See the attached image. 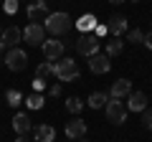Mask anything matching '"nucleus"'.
I'll return each instance as SVG.
<instances>
[{"label": "nucleus", "instance_id": "7", "mask_svg": "<svg viewBox=\"0 0 152 142\" xmlns=\"http://www.w3.org/2000/svg\"><path fill=\"white\" fill-rule=\"evenodd\" d=\"M51 15L48 5H46V0H31V5H28V20L31 23H38V20H46Z\"/></svg>", "mask_w": 152, "mask_h": 142}, {"label": "nucleus", "instance_id": "19", "mask_svg": "<svg viewBox=\"0 0 152 142\" xmlns=\"http://www.w3.org/2000/svg\"><path fill=\"white\" fill-rule=\"evenodd\" d=\"M122 48H124V41L117 38V36H112V38H109V43H107V56H119Z\"/></svg>", "mask_w": 152, "mask_h": 142}, {"label": "nucleus", "instance_id": "15", "mask_svg": "<svg viewBox=\"0 0 152 142\" xmlns=\"http://www.w3.org/2000/svg\"><path fill=\"white\" fill-rule=\"evenodd\" d=\"M13 130H15V135H28V132L33 130L31 117H28L26 112H18V114L13 117Z\"/></svg>", "mask_w": 152, "mask_h": 142}, {"label": "nucleus", "instance_id": "16", "mask_svg": "<svg viewBox=\"0 0 152 142\" xmlns=\"http://www.w3.org/2000/svg\"><path fill=\"white\" fill-rule=\"evenodd\" d=\"M56 140V130L51 124H38L36 127V142H53Z\"/></svg>", "mask_w": 152, "mask_h": 142}, {"label": "nucleus", "instance_id": "21", "mask_svg": "<svg viewBox=\"0 0 152 142\" xmlns=\"http://www.w3.org/2000/svg\"><path fill=\"white\" fill-rule=\"evenodd\" d=\"M23 102L28 104V109H41V107L46 104V99L41 97V94H31V97H28V99H23Z\"/></svg>", "mask_w": 152, "mask_h": 142}, {"label": "nucleus", "instance_id": "30", "mask_svg": "<svg viewBox=\"0 0 152 142\" xmlns=\"http://www.w3.org/2000/svg\"><path fill=\"white\" fill-rule=\"evenodd\" d=\"M94 33H96V36H104V33H107V26H96V28H94Z\"/></svg>", "mask_w": 152, "mask_h": 142}, {"label": "nucleus", "instance_id": "29", "mask_svg": "<svg viewBox=\"0 0 152 142\" xmlns=\"http://www.w3.org/2000/svg\"><path fill=\"white\" fill-rule=\"evenodd\" d=\"M142 43H145L147 48L152 51V31H150V33H145V41H142Z\"/></svg>", "mask_w": 152, "mask_h": 142}, {"label": "nucleus", "instance_id": "17", "mask_svg": "<svg viewBox=\"0 0 152 142\" xmlns=\"http://www.w3.org/2000/svg\"><path fill=\"white\" fill-rule=\"evenodd\" d=\"M76 28H79L81 33L94 31V28H96V15H91V13H84V15L76 20Z\"/></svg>", "mask_w": 152, "mask_h": 142}, {"label": "nucleus", "instance_id": "22", "mask_svg": "<svg viewBox=\"0 0 152 142\" xmlns=\"http://www.w3.org/2000/svg\"><path fill=\"white\" fill-rule=\"evenodd\" d=\"M5 99H8V104H10V107L23 104V94L18 91V89H8V91H5Z\"/></svg>", "mask_w": 152, "mask_h": 142}, {"label": "nucleus", "instance_id": "5", "mask_svg": "<svg viewBox=\"0 0 152 142\" xmlns=\"http://www.w3.org/2000/svg\"><path fill=\"white\" fill-rule=\"evenodd\" d=\"M5 66L10 71H23L28 66V53L23 48H18V46L15 48H8L5 51Z\"/></svg>", "mask_w": 152, "mask_h": 142}, {"label": "nucleus", "instance_id": "20", "mask_svg": "<svg viewBox=\"0 0 152 142\" xmlns=\"http://www.w3.org/2000/svg\"><path fill=\"white\" fill-rule=\"evenodd\" d=\"M51 74H53V61H43V64H38V66H36V76L48 79Z\"/></svg>", "mask_w": 152, "mask_h": 142}, {"label": "nucleus", "instance_id": "1", "mask_svg": "<svg viewBox=\"0 0 152 142\" xmlns=\"http://www.w3.org/2000/svg\"><path fill=\"white\" fill-rule=\"evenodd\" d=\"M71 26H74V20H71V15H69V13H64V10L51 13V15L43 20L46 33H51L53 38H56V36H66V33L71 31Z\"/></svg>", "mask_w": 152, "mask_h": 142}, {"label": "nucleus", "instance_id": "18", "mask_svg": "<svg viewBox=\"0 0 152 142\" xmlns=\"http://www.w3.org/2000/svg\"><path fill=\"white\" fill-rule=\"evenodd\" d=\"M107 102H109V94H104V91H94L91 97L86 99V104L91 109H102V107H107Z\"/></svg>", "mask_w": 152, "mask_h": 142}, {"label": "nucleus", "instance_id": "8", "mask_svg": "<svg viewBox=\"0 0 152 142\" xmlns=\"http://www.w3.org/2000/svg\"><path fill=\"white\" fill-rule=\"evenodd\" d=\"M43 56H46V61H58L61 56H64V51H66V43L64 41H56V38H51V41H43Z\"/></svg>", "mask_w": 152, "mask_h": 142}, {"label": "nucleus", "instance_id": "11", "mask_svg": "<svg viewBox=\"0 0 152 142\" xmlns=\"http://www.w3.org/2000/svg\"><path fill=\"white\" fill-rule=\"evenodd\" d=\"M86 135V122L84 119H71V122H66V137L69 140H81V137Z\"/></svg>", "mask_w": 152, "mask_h": 142}, {"label": "nucleus", "instance_id": "24", "mask_svg": "<svg viewBox=\"0 0 152 142\" xmlns=\"http://www.w3.org/2000/svg\"><path fill=\"white\" fill-rule=\"evenodd\" d=\"M124 36H127V41H132V43H142V41H145V33H142L140 28H132V31H127Z\"/></svg>", "mask_w": 152, "mask_h": 142}, {"label": "nucleus", "instance_id": "6", "mask_svg": "<svg viewBox=\"0 0 152 142\" xmlns=\"http://www.w3.org/2000/svg\"><path fill=\"white\" fill-rule=\"evenodd\" d=\"M23 41H26L28 46H43L46 28L41 26V23H28V26L23 28Z\"/></svg>", "mask_w": 152, "mask_h": 142}, {"label": "nucleus", "instance_id": "25", "mask_svg": "<svg viewBox=\"0 0 152 142\" xmlns=\"http://www.w3.org/2000/svg\"><path fill=\"white\" fill-rule=\"evenodd\" d=\"M3 10H5L8 15H13V13H18V0H5V5H3Z\"/></svg>", "mask_w": 152, "mask_h": 142}, {"label": "nucleus", "instance_id": "4", "mask_svg": "<svg viewBox=\"0 0 152 142\" xmlns=\"http://www.w3.org/2000/svg\"><path fill=\"white\" fill-rule=\"evenodd\" d=\"M104 112H107V119L114 122V124H124L127 122V107H124L122 99H109Z\"/></svg>", "mask_w": 152, "mask_h": 142}, {"label": "nucleus", "instance_id": "27", "mask_svg": "<svg viewBox=\"0 0 152 142\" xmlns=\"http://www.w3.org/2000/svg\"><path fill=\"white\" fill-rule=\"evenodd\" d=\"M43 86H46V79H41V76L33 79V89H43Z\"/></svg>", "mask_w": 152, "mask_h": 142}, {"label": "nucleus", "instance_id": "14", "mask_svg": "<svg viewBox=\"0 0 152 142\" xmlns=\"http://www.w3.org/2000/svg\"><path fill=\"white\" fill-rule=\"evenodd\" d=\"M129 91H132V81H127V79H117V81L112 84L109 99H124V97H129Z\"/></svg>", "mask_w": 152, "mask_h": 142}, {"label": "nucleus", "instance_id": "13", "mask_svg": "<svg viewBox=\"0 0 152 142\" xmlns=\"http://www.w3.org/2000/svg\"><path fill=\"white\" fill-rule=\"evenodd\" d=\"M107 31L112 33V36H117V38H122L129 28H127V18L124 15H112L109 18V23H107Z\"/></svg>", "mask_w": 152, "mask_h": 142}, {"label": "nucleus", "instance_id": "2", "mask_svg": "<svg viewBox=\"0 0 152 142\" xmlns=\"http://www.w3.org/2000/svg\"><path fill=\"white\" fill-rule=\"evenodd\" d=\"M53 76L58 79V81H79V66H76V61L61 56L53 64Z\"/></svg>", "mask_w": 152, "mask_h": 142}, {"label": "nucleus", "instance_id": "12", "mask_svg": "<svg viewBox=\"0 0 152 142\" xmlns=\"http://www.w3.org/2000/svg\"><path fill=\"white\" fill-rule=\"evenodd\" d=\"M0 38H3V43H5L8 48H15V46H18V43L23 41V31H20L18 26L3 28V36H0Z\"/></svg>", "mask_w": 152, "mask_h": 142}, {"label": "nucleus", "instance_id": "3", "mask_svg": "<svg viewBox=\"0 0 152 142\" xmlns=\"http://www.w3.org/2000/svg\"><path fill=\"white\" fill-rule=\"evenodd\" d=\"M76 51L81 56H94V53H99V36L94 31H89V33H81V38L76 41Z\"/></svg>", "mask_w": 152, "mask_h": 142}, {"label": "nucleus", "instance_id": "26", "mask_svg": "<svg viewBox=\"0 0 152 142\" xmlns=\"http://www.w3.org/2000/svg\"><path fill=\"white\" fill-rule=\"evenodd\" d=\"M142 122H145L147 130H152V109H145V117H142Z\"/></svg>", "mask_w": 152, "mask_h": 142}, {"label": "nucleus", "instance_id": "10", "mask_svg": "<svg viewBox=\"0 0 152 142\" xmlns=\"http://www.w3.org/2000/svg\"><path fill=\"white\" fill-rule=\"evenodd\" d=\"M124 107H127V112H145L147 109V94L145 91H129Z\"/></svg>", "mask_w": 152, "mask_h": 142}, {"label": "nucleus", "instance_id": "33", "mask_svg": "<svg viewBox=\"0 0 152 142\" xmlns=\"http://www.w3.org/2000/svg\"><path fill=\"white\" fill-rule=\"evenodd\" d=\"M109 3H112V5H122V3H124V0H109Z\"/></svg>", "mask_w": 152, "mask_h": 142}, {"label": "nucleus", "instance_id": "34", "mask_svg": "<svg viewBox=\"0 0 152 142\" xmlns=\"http://www.w3.org/2000/svg\"><path fill=\"white\" fill-rule=\"evenodd\" d=\"M79 142H89V140H84V137H81V140H79Z\"/></svg>", "mask_w": 152, "mask_h": 142}, {"label": "nucleus", "instance_id": "35", "mask_svg": "<svg viewBox=\"0 0 152 142\" xmlns=\"http://www.w3.org/2000/svg\"><path fill=\"white\" fill-rule=\"evenodd\" d=\"M0 36H3V28H0Z\"/></svg>", "mask_w": 152, "mask_h": 142}, {"label": "nucleus", "instance_id": "28", "mask_svg": "<svg viewBox=\"0 0 152 142\" xmlns=\"http://www.w3.org/2000/svg\"><path fill=\"white\" fill-rule=\"evenodd\" d=\"M48 94H51V97H61V86H58V84H53V86L48 89Z\"/></svg>", "mask_w": 152, "mask_h": 142}, {"label": "nucleus", "instance_id": "31", "mask_svg": "<svg viewBox=\"0 0 152 142\" xmlns=\"http://www.w3.org/2000/svg\"><path fill=\"white\" fill-rule=\"evenodd\" d=\"M5 51H8V46L3 43V38H0V59H5Z\"/></svg>", "mask_w": 152, "mask_h": 142}, {"label": "nucleus", "instance_id": "32", "mask_svg": "<svg viewBox=\"0 0 152 142\" xmlns=\"http://www.w3.org/2000/svg\"><path fill=\"white\" fill-rule=\"evenodd\" d=\"M15 142H31V140H28V135H18V137H15Z\"/></svg>", "mask_w": 152, "mask_h": 142}, {"label": "nucleus", "instance_id": "23", "mask_svg": "<svg viewBox=\"0 0 152 142\" xmlns=\"http://www.w3.org/2000/svg\"><path fill=\"white\" fill-rule=\"evenodd\" d=\"M66 109L71 112V114H79V112L84 109V102L79 97H69V102H66Z\"/></svg>", "mask_w": 152, "mask_h": 142}, {"label": "nucleus", "instance_id": "36", "mask_svg": "<svg viewBox=\"0 0 152 142\" xmlns=\"http://www.w3.org/2000/svg\"><path fill=\"white\" fill-rule=\"evenodd\" d=\"M134 3H140V0H134Z\"/></svg>", "mask_w": 152, "mask_h": 142}, {"label": "nucleus", "instance_id": "9", "mask_svg": "<svg viewBox=\"0 0 152 142\" xmlns=\"http://www.w3.org/2000/svg\"><path fill=\"white\" fill-rule=\"evenodd\" d=\"M112 56H107V53H94V56H89V71L91 74H107L109 69H112Z\"/></svg>", "mask_w": 152, "mask_h": 142}]
</instances>
